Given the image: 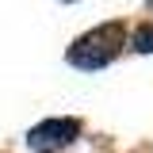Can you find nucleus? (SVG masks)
<instances>
[{"label": "nucleus", "instance_id": "2", "mask_svg": "<svg viewBox=\"0 0 153 153\" xmlns=\"http://www.w3.org/2000/svg\"><path fill=\"white\" fill-rule=\"evenodd\" d=\"M76 138H80V119H46V123H38L35 130L27 134L31 149H38V153L65 149V146L76 142Z\"/></svg>", "mask_w": 153, "mask_h": 153}, {"label": "nucleus", "instance_id": "4", "mask_svg": "<svg viewBox=\"0 0 153 153\" xmlns=\"http://www.w3.org/2000/svg\"><path fill=\"white\" fill-rule=\"evenodd\" d=\"M149 8H153V0H149Z\"/></svg>", "mask_w": 153, "mask_h": 153}, {"label": "nucleus", "instance_id": "1", "mask_svg": "<svg viewBox=\"0 0 153 153\" xmlns=\"http://www.w3.org/2000/svg\"><path fill=\"white\" fill-rule=\"evenodd\" d=\"M123 46H126V27L123 23H100L88 35L76 38L65 57L76 69H103V65H111L115 57L123 54Z\"/></svg>", "mask_w": 153, "mask_h": 153}, {"label": "nucleus", "instance_id": "3", "mask_svg": "<svg viewBox=\"0 0 153 153\" xmlns=\"http://www.w3.org/2000/svg\"><path fill=\"white\" fill-rule=\"evenodd\" d=\"M134 50L138 54H153V23H142L134 31Z\"/></svg>", "mask_w": 153, "mask_h": 153}]
</instances>
